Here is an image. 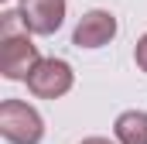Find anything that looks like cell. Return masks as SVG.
<instances>
[{
	"label": "cell",
	"mask_w": 147,
	"mask_h": 144,
	"mask_svg": "<svg viewBox=\"0 0 147 144\" xmlns=\"http://www.w3.org/2000/svg\"><path fill=\"white\" fill-rule=\"evenodd\" d=\"M0 134L10 144H41L45 120L24 100H3L0 103Z\"/></svg>",
	"instance_id": "1"
},
{
	"label": "cell",
	"mask_w": 147,
	"mask_h": 144,
	"mask_svg": "<svg viewBox=\"0 0 147 144\" xmlns=\"http://www.w3.org/2000/svg\"><path fill=\"white\" fill-rule=\"evenodd\" d=\"M38 62H41V55H38V45L28 38V31L0 38V75L3 79L28 82L31 72L38 69Z\"/></svg>",
	"instance_id": "2"
},
{
	"label": "cell",
	"mask_w": 147,
	"mask_h": 144,
	"mask_svg": "<svg viewBox=\"0 0 147 144\" xmlns=\"http://www.w3.org/2000/svg\"><path fill=\"white\" fill-rule=\"evenodd\" d=\"M72 82H75V75L65 58H41L38 69L31 72V79H28V89L38 100H58L72 89Z\"/></svg>",
	"instance_id": "3"
},
{
	"label": "cell",
	"mask_w": 147,
	"mask_h": 144,
	"mask_svg": "<svg viewBox=\"0 0 147 144\" xmlns=\"http://www.w3.org/2000/svg\"><path fill=\"white\" fill-rule=\"evenodd\" d=\"M21 24L28 35H55L65 21V0H21L17 3Z\"/></svg>",
	"instance_id": "4"
},
{
	"label": "cell",
	"mask_w": 147,
	"mask_h": 144,
	"mask_svg": "<svg viewBox=\"0 0 147 144\" xmlns=\"http://www.w3.org/2000/svg\"><path fill=\"white\" fill-rule=\"evenodd\" d=\"M113 38H116V17L110 10H89L75 24L72 45L75 48H103V45H110Z\"/></svg>",
	"instance_id": "5"
},
{
	"label": "cell",
	"mask_w": 147,
	"mask_h": 144,
	"mask_svg": "<svg viewBox=\"0 0 147 144\" xmlns=\"http://www.w3.org/2000/svg\"><path fill=\"white\" fill-rule=\"evenodd\" d=\"M116 144H147V113L144 110H127L113 124Z\"/></svg>",
	"instance_id": "6"
},
{
	"label": "cell",
	"mask_w": 147,
	"mask_h": 144,
	"mask_svg": "<svg viewBox=\"0 0 147 144\" xmlns=\"http://www.w3.org/2000/svg\"><path fill=\"white\" fill-rule=\"evenodd\" d=\"M134 58H137V65H140V69L147 72V35L140 38V41H137V48H134Z\"/></svg>",
	"instance_id": "7"
},
{
	"label": "cell",
	"mask_w": 147,
	"mask_h": 144,
	"mask_svg": "<svg viewBox=\"0 0 147 144\" xmlns=\"http://www.w3.org/2000/svg\"><path fill=\"white\" fill-rule=\"evenodd\" d=\"M82 144H116V141H110V137H86Z\"/></svg>",
	"instance_id": "8"
}]
</instances>
